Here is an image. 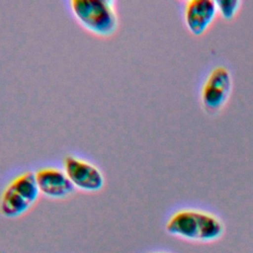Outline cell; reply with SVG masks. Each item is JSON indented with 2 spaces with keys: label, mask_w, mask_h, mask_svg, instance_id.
Returning <instances> with one entry per match:
<instances>
[{
  "label": "cell",
  "mask_w": 253,
  "mask_h": 253,
  "mask_svg": "<svg viewBox=\"0 0 253 253\" xmlns=\"http://www.w3.org/2000/svg\"><path fill=\"white\" fill-rule=\"evenodd\" d=\"M35 178L40 194L48 199H64L74 192V187L63 169L53 166L42 167L35 172Z\"/></svg>",
  "instance_id": "obj_7"
},
{
  "label": "cell",
  "mask_w": 253,
  "mask_h": 253,
  "mask_svg": "<svg viewBox=\"0 0 253 253\" xmlns=\"http://www.w3.org/2000/svg\"><path fill=\"white\" fill-rule=\"evenodd\" d=\"M217 14L214 0H187L184 2V22L190 33L195 36L205 34Z\"/></svg>",
  "instance_id": "obj_6"
},
{
  "label": "cell",
  "mask_w": 253,
  "mask_h": 253,
  "mask_svg": "<svg viewBox=\"0 0 253 253\" xmlns=\"http://www.w3.org/2000/svg\"><path fill=\"white\" fill-rule=\"evenodd\" d=\"M40 195L34 172L18 174L1 193L0 213L7 218L22 216L36 204Z\"/></svg>",
  "instance_id": "obj_3"
},
{
  "label": "cell",
  "mask_w": 253,
  "mask_h": 253,
  "mask_svg": "<svg viewBox=\"0 0 253 253\" xmlns=\"http://www.w3.org/2000/svg\"><path fill=\"white\" fill-rule=\"evenodd\" d=\"M215 3L218 14L227 21L232 20L236 16L241 6L240 0H215Z\"/></svg>",
  "instance_id": "obj_8"
},
{
  "label": "cell",
  "mask_w": 253,
  "mask_h": 253,
  "mask_svg": "<svg viewBox=\"0 0 253 253\" xmlns=\"http://www.w3.org/2000/svg\"><path fill=\"white\" fill-rule=\"evenodd\" d=\"M165 229L168 233L188 240L210 242L223 233V224L214 213L192 208L176 211L168 218Z\"/></svg>",
  "instance_id": "obj_1"
},
{
  "label": "cell",
  "mask_w": 253,
  "mask_h": 253,
  "mask_svg": "<svg viewBox=\"0 0 253 253\" xmlns=\"http://www.w3.org/2000/svg\"><path fill=\"white\" fill-rule=\"evenodd\" d=\"M69 10L77 24L89 34L109 39L118 32L120 21L113 0H71Z\"/></svg>",
  "instance_id": "obj_2"
},
{
  "label": "cell",
  "mask_w": 253,
  "mask_h": 253,
  "mask_svg": "<svg viewBox=\"0 0 253 253\" xmlns=\"http://www.w3.org/2000/svg\"><path fill=\"white\" fill-rule=\"evenodd\" d=\"M62 169L76 190L96 193L105 186L103 172L95 164L84 158L68 154L63 158Z\"/></svg>",
  "instance_id": "obj_5"
},
{
  "label": "cell",
  "mask_w": 253,
  "mask_h": 253,
  "mask_svg": "<svg viewBox=\"0 0 253 253\" xmlns=\"http://www.w3.org/2000/svg\"><path fill=\"white\" fill-rule=\"evenodd\" d=\"M232 89V76L224 65L212 67L201 88L200 98L204 108L211 113L221 110L227 103Z\"/></svg>",
  "instance_id": "obj_4"
}]
</instances>
